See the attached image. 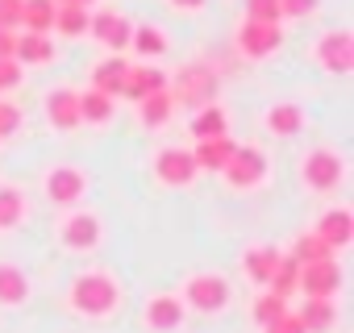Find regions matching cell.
<instances>
[{
  "instance_id": "12",
  "label": "cell",
  "mask_w": 354,
  "mask_h": 333,
  "mask_svg": "<svg viewBox=\"0 0 354 333\" xmlns=\"http://www.w3.org/2000/svg\"><path fill=\"white\" fill-rule=\"evenodd\" d=\"M84 192H88V175L80 166H55V171H46V200L50 204H75Z\"/></svg>"
},
{
  "instance_id": "2",
  "label": "cell",
  "mask_w": 354,
  "mask_h": 333,
  "mask_svg": "<svg viewBox=\"0 0 354 333\" xmlns=\"http://www.w3.org/2000/svg\"><path fill=\"white\" fill-rule=\"evenodd\" d=\"M167 92L175 104H188V108H205L213 104V92H217V71L205 67V63H188L175 79H167Z\"/></svg>"
},
{
  "instance_id": "11",
  "label": "cell",
  "mask_w": 354,
  "mask_h": 333,
  "mask_svg": "<svg viewBox=\"0 0 354 333\" xmlns=\"http://www.w3.org/2000/svg\"><path fill=\"white\" fill-rule=\"evenodd\" d=\"M296 287H304L308 296L333 300V296H337V287H342V267H337L333 258H321V263H304V267H300V283H296Z\"/></svg>"
},
{
  "instance_id": "38",
  "label": "cell",
  "mask_w": 354,
  "mask_h": 333,
  "mask_svg": "<svg viewBox=\"0 0 354 333\" xmlns=\"http://www.w3.org/2000/svg\"><path fill=\"white\" fill-rule=\"evenodd\" d=\"M0 30H21V0H0Z\"/></svg>"
},
{
  "instance_id": "25",
  "label": "cell",
  "mask_w": 354,
  "mask_h": 333,
  "mask_svg": "<svg viewBox=\"0 0 354 333\" xmlns=\"http://www.w3.org/2000/svg\"><path fill=\"white\" fill-rule=\"evenodd\" d=\"M30 300V279L21 267L0 263V304H26Z\"/></svg>"
},
{
  "instance_id": "39",
  "label": "cell",
  "mask_w": 354,
  "mask_h": 333,
  "mask_svg": "<svg viewBox=\"0 0 354 333\" xmlns=\"http://www.w3.org/2000/svg\"><path fill=\"white\" fill-rule=\"evenodd\" d=\"M263 333H304V325H300L296 312H283V316H275L271 325H263Z\"/></svg>"
},
{
  "instance_id": "32",
  "label": "cell",
  "mask_w": 354,
  "mask_h": 333,
  "mask_svg": "<svg viewBox=\"0 0 354 333\" xmlns=\"http://www.w3.org/2000/svg\"><path fill=\"white\" fill-rule=\"evenodd\" d=\"M292 258L304 267V263H321V258H333V250L317 238V234H300L296 238V246H292Z\"/></svg>"
},
{
  "instance_id": "15",
  "label": "cell",
  "mask_w": 354,
  "mask_h": 333,
  "mask_svg": "<svg viewBox=\"0 0 354 333\" xmlns=\"http://www.w3.org/2000/svg\"><path fill=\"white\" fill-rule=\"evenodd\" d=\"M59 238H63L67 250H96V246H100V221H96L92 213H71V217L63 221Z\"/></svg>"
},
{
  "instance_id": "23",
  "label": "cell",
  "mask_w": 354,
  "mask_h": 333,
  "mask_svg": "<svg viewBox=\"0 0 354 333\" xmlns=\"http://www.w3.org/2000/svg\"><path fill=\"white\" fill-rule=\"evenodd\" d=\"M275 263H279V250L275 246H250L242 254V271H246L250 283H267L271 271H275Z\"/></svg>"
},
{
  "instance_id": "35",
  "label": "cell",
  "mask_w": 354,
  "mask_h": 333,
  "mask_svg": "<svg viewBox=\"0 0 354 333\" xmlns=\"http://www.w3.org/2000/svg\"><path fill=\"white\" fill-rule=\"evenodd\" d=\"M246 21H279V0H246Z\"/></svg>"
},
{
  "instance_id": "24",
  "label": "cell",
  "mask_w": 354,
  "mask_h": 333,
  "mask_svg": "<svg viewBox=\"0 0 354 333\" xmlns=\"http://www.w3.org/2000/svg\"><path fill=\"white\" fill-rule=\"evenodd\" d=\"M192 133H196V142H205V137H225V133H230V117H225V108H221V104H205V108H196V117H192Z\"/></svg>"
},
{
  "instance_id": "29",
  "label": "cell",
  "mask_w": 354,
  "mask_h": 333,
  "mask_svg": "<svg viewBox=\"0 0 354 333\" xmlns=\"http://www.w3.org/2000/svg\"><path fill=\"white\" fill-rule=\"evenodd\" d=\"M26 221V196L9 184H0V234H9Z\"/></svg>"
},
{
  "instance_id": "17",
  "label": "cell",
  "mask_w": 354,
  "mask_h": 333,
  "mask_svg": "<svg viewBox=\"0 0 354 333\" xmlns=\"http://www.w3.org/2000/svg\"><path fill=\"white\" fill-rule=\"evenodd\" d=\"M184 321V300H175V296H150L146 300V325L158 329V333H171V329H180Z\"/></svg>"
},
{
  "instance_id": "37",
  "label": "cell",
  "mask_w": 354,
  "mask_h": 333,
  "mask_svg": "<svg viewBox=\"0 0 354 333\" xmlns=\"http://www.w3.org/2000/svg\"><path fill=\"white\" fill-rule=\"evenodd\" d=\"M21 84V63H13V59H0V96L5 92H13Z\"/></svg>"
},
{
  "instance_id": "7",
  "label": "cell",
  "mask_w": 354,
  "mask_h": 333,
  "mask_svg": "<svg viewBox=\"0 0 354 333\" xmlns=\"http://www.w3.org/2000/svg\"><path fill=\"white\" fill-rule=\"evenodd\" d=\"M230 283H225V275H192L188 283H184V300H188V308H196V312H221L225 304H230Z\"/></svg>"
},
{
  "instance_id": "13",
  "label": "cell",
  "mask_w": 354,
  "mask_h": 333,
  "mask_svg": "<svg viewBox=\"0 0 354 333\" xmlns=\"http://www.w3.org/2000/svg\"><path fill=\"white\" fill-rule=\"evenodd\" d=\"M42 108H46V121H50L55 129H63V133H71V129L84 125V121H80V92H71V88H55V92H46Z\"/></svg>"
},
{
  "instance_id": "19",
  "label": "cell",
  "mask_w": 354,
  "mask_h": 333,
  "mask_svg": "<svg viewBox=\"0 0 354 333\" xmlns=\"http://www.w3.org/2000/svg\"><path fill=\"white\" fill-rule=\"evenodd\" d=\"M267 129L275 133V137H296L300 129H304V108L300 104H288V100H279V104H271L267 108Z\"/></svg>"
},
{
  "instance_id": "6",
  "label": "cell",
  "mask_w": 354,
  "mask_h": 333,
  "mask_svg": "<svg viewBox=\"0 0 354 333\" xmlns=\"http://www.w3.org/2000/svg\"><path fill=\"white\" fill-rule=\"evenodd\" d=\"M283 46L279 21H242L238 26V55L242 59H271Z\"/></svg>"
},
{
  "instance_id": "42",
  "label": "cell",
  "mask_w": 354,
  "mask_h": 333,
  "mask_svg": "<svg viewBox=\"0 0 354 333\" xmlns=\"http://www.w3.org/2000/svg\"><path fill=\"white\" fill-rule=\"evenodd\" d=\"M55 5H84V9H92L96 0H55Z\"/></svg>"
},
{
  "instance_id": "18",
  "label": "cell",
  "mask_w": 354,
  "mask_h": 333,
  "mask_svg": "<svg viewBox=\"0 0 354 333\" xmlns=\"http://www.w3.org/2000/svg\"><path fill=\"white\" fill-rule=\"evenodd\" d=\"M234 137L225 133V137H205V142H196V150H192V158H196V171H217L221 175V166L230 162V154H234Z\"/></svg>"
},
{
  "instance_id": "8",
  "label": "cell",
  "mask_w": 354,
  "mask_h": 333,
  "mask_svg": "<svg viewBox=\"0 0 354 333\" xmlns=\"http://www.w3.org/2000/svg\"><path fill=\"white\" fill-rule=\"evenodd\" d=\"M154 175H158L167 188H188L201 171H196L192 150H184V146H167V150H158V158H154Z\"/></svg>"
},
{
  "instance_id": "36",
  "label": "cell",
  "mask_w": 354,
  "mask_h": 333,
  "mask_svg": "<svg viewBox=\"0 0 354 333\" xmlns=\"http://www.w3.org/2000/svg\"><path fill=\"white\" fill-rule=\"evenodd\" d=\"M17 129H21V108L9 104V100H0V137H9Z\"/></svg>"
},
{
  "instance_id": "34",
  "label": "cell",
  "mask_w": 354,
  "mask_h": 333,
  "mask_svg": "<svg viewBox=\"0 0 354 333\" xmlns=\"http://www.w3.org/2000/svg\"><path fill=\"white\" fill-rule=\"evenodd\" d=\"M321 9V0H279V21L288 17V21H304V17H313Z\"/></svg>"
},
{
  "instance_id": "14",
  "label": "cell",
  "mask_w": 354,
  "mask_h": 333,
  "mask_svg": "<svg viewBox=\"0 0 354 333\" xmlns=\"http://www.w3.org/2000/svg\"><path fill=\"white\" fill-rule=\"evenodd\" d=\"M313 234L337 254V250H346L350 242H354V217H350V209H329V213H321V221L313 225Z\"/></svg>"
},
{
  "instance_id": "27",
  "label": "cell",
  "mask_w": 354,
  "mask_h": 333,
  "mask_svg": "<svg viewBox=\"0 0 354 333\" xmlns=\"http://www.w3.org/2000/svg\"><path fill=\"white\" fill-rule=\"evenodd\" d=\"M80 121H88V125H109V121H113V96H104V92H96V88L80 92Z\"/></svg>"
},
{
  "instance_id": "33",
  "label": "cell",
  "mask_w": 354,
  "mask_h": 333,
  "mask_svg": "<svg viewBox=\"0 0 354 333\" xmlns=\"http://www.w3.org/2000/svg\"><path fill=\"white\" fill-rule=\"evenodd\" d=\"M288 312V300L283 296H275V292H267V296H259L254 304H250V316H254V325H271L275 316H283Z\"/></svg>"
},
{
  "instance_id": "22",
  "label": "cell",
  "mask_w": 354,
  "mask_h": 333,
  "mask_svg": "<svg viewBox=\"0 0 354 333\" xmlns=\"http://www.w3.org/2000/svg\"><path fill=\"white\" fill-rule=\"evenodd\" d=\"M21 30L55 34V0H21Z\"/></svg>"
},
{
  "instance_id": "16",
  "label": "cell",
  "mask_w": 354,
  "mask_h": 333,
  "mask_svg": "<svg viewBox=\"0 0 354 333\" xmlns=\"http://www.w3.org/2000/svg\"><path fill=\"white\" fill-rule=\"evenodd\" d=\"M55 59V38L50 34H17V46H13V63L21 67H46Z\"/></svg>"
},
{
  "instance_id": "20",
  "label": "cell",
  "mask_w": 354,
  "mask_h": 333,
  "mask_svg": "<svg viewBox=\"0 0 354 333\" xmlns=\"http://www.w3.org/2000/svg\"><path fill=\"white\" fill-rule=\"evenodd\" d=\"M296 316H300L304 333H329V329L337 325V308H333V300H321V296H308L304 308H300Z\"/></svg>"
},
{
  "instance_id": "28",
  "label": "cell",
  "mask_w": 354,
  "mask_h": 333,
  "mask_svg": "<svg viewBox=\"0 0 354 333\" xmlns=\"http://www.w3.org/2000/svg\"><path fill=\"white\" fill-rule=\"evenodd\" d=\"M171 108H175L171 92H154V96L138 100V117H142V125H146V129H162V125L171 121Z\"/></svg>"
},
{
  "instance_id": "1",
  "label": "cell",
  "mask_w": 354,
  "mask_h": 333,
  "mask_svg": "<svg viewBox=\"0 0 354 333\" xmlns=\"http://www.w3.org/2000/svg\"><path fill=\"white\" fill-rule=\"evenodd\" d=\"M117 300H121V287L104 271H84L71 283V308L80 316H109L117 308Z\"/></svg>"
},
{
  "instance_id": "31",
  "label": "cell",
  "mask_w": 354,
  "mask_h": 333,
  "mask_svg": "<svg viewBox=\"0 0 354 333\" xmlns=\"http://www.w3.org/2000/svg\"><path fill=\"white\" fill-rule=\"evenodd\" d=\"M129 46L138 55H146V59H158V55H167V34L158 26H138L133 38H129Z\"/></svg>"
},
{
  "instance_id": "26",
  "label": "cell",
  "mask_w": 354,
  "mask_h": 333,
  "mask_svg": "<svg viewBox=\"0 0 354 333\" xmlns=\"http://www.w3.org/2000/svg\"><path fill=\"white\" fill-rule=\"evenodd\" d=\"M88 21H92V13H88L84 5H55V34H63V38H84V34H88Z\"/></svg>"
},
{
  "instance_id": "4",
  "label": "cell",
  "mask_w": 354,
  "mask_h": 333,
  "mask_svg": "<svg viewBox=\"0 0 354 333\" xmlns=\"http://www.w3.org/2000/svg\"><path fill=\"white\" fill-rule=\"evenodd\" d=\"M313 63L329 75H350L354 71V38L350 30H329L313 42Z\"/></svg>"
},
{
  "instance_id": "10",
  "label": "cell",
  "mask_w": 354,
  "mask_h": 333,
  "mask_svg": "<svg viewBox=\"0 0 354 333\" xmlns=\"http://www.w3.org/2000/svg\"><path fill=\"white\" fill-rule=\"evenodd\" d=\"M154 92H167V71L158 63H129L125 84H121V96L138 104V100H146Z\"/></svg>"
},
{
  "instance_id": "30",
  "label": "cell",
  "mask_w": 354,
  "mask_h": 333,
  "mask_svg": "<svg viewBox=\"0 0 354 333\" xmlns=\"http://www.w3.org/2000/svg\"><path fill=\"white\" fill-rule=\"evenodd\" d=\"M296 283H300V263L292 258V254H279V263H275V271H271V279H267V287L275 292V296H292L296 292Z\"/></svg>"
},
{
  "instance_id": "5",
  "label": "cell",
  "mask_w": 354,
  "mask_h": 333,
  "mask_svg": "<svg viewBox=\"0 0 354 333\" xmlns=\"http://www.w3.org/2000/svg\"><path fill=\"white\" fill-rule=\"evenodd\" d=\"M300 175H304V184H308L313 192H333V188L342 184V175H346V162H342V154H337V150L317 146V150H308V154H304Z\"/></svg>"
},
{
  "instance_id": "21",
  "label": "cell",
  "mask_w": 354,
  "mask_h": 333,
  "mask_svg": "<svg viewBox=\"0 0 354 333\" xmlns=\"http://www.w3.org/2000/svg\"><path fill=\"white\" fill-rule=\"evenodd\" d=\"M125 71H129V63H125L121 55H109L104 63H96V71H92V88L117 100V96H121V84H125Z\"/></svg>"
},
{
  "instance_id": "41",
  "label": "cell",
  "mask_w": 354,
  "mask_h": 333,
  "mask_svg": "<svg viewBox=\"0 0 354 333\" xmlns=\"http://www.w3.org/2000/svg\"><path fill=\"white\" fill-rule=\"evenodd\" d=\"M167 5H171V9H180V13H201L209 0H167Z\"/></svg>"
},
{
  "instance_id": "40",
  "label": "cell",
  "mask_w": 354,
  "mask_h": 333,
  "mask_svg": "<svg viewBox=\"0 0 354 333\" xmlns=\"http://www.w3.org/2000/svg\"><path fill=\"white\" fill-rule=\"evenodd\" d=\"M13 46H17V30H0V59H13Z\"/></svg>"
},
{
  "instance_id": "3",
  "label": "cell",
  "mask_w": 354,
  "mask_h": 333,
  "mask_svg": "<svg viewBox=\"0 0 354 333\" xmlns=\"http://www.w3.org/2000/svg\"><path fill=\"white\" fill-rule=\"evenodd\" d=\"M267 171H271V162H267V154H263L259 146H234L230 162L221 166L225 184H230V188H238V192L259 188V184L267 180Z\"/></svg>"
},
{
  "instance_id": "9",
  "label": "cell",
  "mask_w": 354,
  "mask_h": 333,
  "mask_svg": "<svg viewBox=\"0 0 354 333\" xmlns=\"http://www.w3.org/2000/svg\"><path fill=\"white\" fill-rule=\"evenodd\" d=\"M88 34H92L100 46H109L113 55H121V50H129V38H133V21H129L125 13L100 9V13H92V21H88Z\"/></svg>"
}]
</instances>
